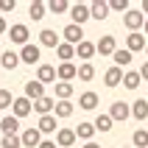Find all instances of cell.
Wrapping results in <instances>:
<instances>
[{
	"instance_id": "6da1fadb",
	"label": "cell",
	"mask_w": 148,
	"mask_h": 148,
	"mask_svg": "<svg viewBox=\"0 0 148 148\" xmlns=\"http://www.w3.org/2000/svg\"><path fill=\"white\" fill-rule=\"evenodd\" d=\"M62 36H64V42H67V45L78 48V45L84 42V28H81V25H75V23H70V25H64Z\"/></svg>"
},
{
	"instance_id": "7a4b0ae2",
	"label": "cell",
	"mask_w": 148,
	"mask_h": 148,
	"mask_svg": "<svg viewBox=\"0 0 148 148\" xmlns=\"http://www.w3.org/2000/svg\"><path fill=\"white\" fill-rule=\"evenodd\" d=\"M28 36H31V31H28V25H23V23H17V25H11L8 28V39L14 42V45H28Z\"/></svg>"
},
{
	"instance_id": "3957f363",
	"label": "cell",
	"mask_w": 148,
	"mask_h": 148,
	"mask_svg": "<svg viewBox=\"0 0 148 148\" xmlns=\"http://www.w3.org/2000/svg\"><path fill=\"white\" fill-rule=\"evenodd\" d=\"M70 17H73L75 25H84L92 17L90 14V3H73V6H70Z\"/></svg>"
},
{
	"instance_id": "277c9868",
	"label": "cell",
	"mask_w": 148,
	"mask_h": 148,
	"mask_svg": "<svg viewBox=\"0 0 148 148\" xmlns=\"http://www.w3.org/2000/svg\"><path fill=\"white\" fill-rule=\"evenodd\" d=\"M109 115H112V120H115V123H123V120H129V117H132V106H129V103H123V101H115V103H112V109H109Z\"/></svg>"
},
{
	"instance_id": "5b68a950",
	"label": "cell",
	"mask_w": 148,
	"mask_h": 148,
	"mask_svg": "<svg viewBox=\"0 0 148 148\" xmlns=\"http://www.w3.org/2000/svg\"><path fill=\"white\" fill-rule=\"evenodd\" d=\"M20 140H23V148H39L42 145V132L31 126V129H25L20 134Z\"/></svg>"
},
{
	"instance_id": "8992f818",
	"label": "cell",
	"mask_w": 148,
	"mask_h": 148,
	"mask_svg": "<svg viewBox=\"0 0 148 148\" xmlns=\"http://www.w3.org/2000/svg\"><path fill=\"white\" fill-rule=\"evenodd\" d=\"M25 98L31 101V103H36L39 98H45V84H39L36 78L25 81Z\"/></svg>"
},
{
	"instance_id": "52a82bcc",
	"label": "cell",
	"mask_w": 148,
	"mask_h": 148,
	"mask_svg": "<svg viewBox=\"0 0 148 148\" xmlns=\"http://www.w3.org/2000/svg\"><path fill=\"white\" fill-rule=\"evenodd\" d=\"M123 25H126L132 34H134V31H140L143 25H145V14H143V11H134V8H132V11L123 17Z\"/></svg>"
},
{
	"instance_id": "ba28073f",
	"label": "cell",
	"mask_w": 148,
	"mask_h": 148,
	"mask_svg": "<svg viewBox=\"0 0 148 148\" xmlns=\"http://www.w3.org/2000/svg\"><path fill=\"white\" fill-rule=\"evenodd\" d=\"M36 81H39V84H56L59 81L56 67H53V64H39V67H36Z\"/></svg>"
},
{
	"instance_id": "9c48e42d",
	"label": "cell",
	"mask_w": 148,
	"mask_h": 148,
	"mask_svg": "<svg viewBox=\"0 0 148 148\" xmlns=\"http://www.w3.org/2000/svg\"><path fill=\"white\" fill-rule=\"evenodd\" d=\"M31 109H34V103L23 95V98H14V103H11V115L20 120V117H28V115H31Z\"/></svg>"
},
{
	"instance_id": "30bf717a",
	"label": "cell",
	"mask_w": 148,
	"mask_h": 148,
	"mask_svg": "<svg viewBox=\"0 0 148 148\" xmlns=\"http://www.w3.org/2000/svg\"><path fill=\"white\" fill-rule=\"evenodd\" d=\"M20 59H23L25 64H39V59H42V50H39V45H25L23 50H20Z\"/></svg>"
},
{
	"instance_id": "8fae6325",
	"label": "cell",
	"mask_w": 148,
	"mask_h": 148,
	"mask_svg": "<svg viewBox=\"0 0 148 148\" xmlns=\"http://www.w3.org/2000/svg\"><path fill=\"white\" fill-rule=\"evenodd\" d=\"M95 48H98V53L101 56H115V50H117V42H115V36H101L98 42H95Z\"/></svg>"
},
{
	"instance_id": "7c38bea8",
	"label": "cell",
	"mask_w": 148,
	"mask_h": 148,
	"mask_svg": "<svg viewBox=\"0 0 148 148\" xmlns=\"http://www.w3.org/2000/svg\"><path fill=\"white\" fill-rule=\"evenodd\" d=\"M56 75H59V81H73V78H78V67L73 64V62H64V64H59L56 67Z\"/></svg>"
},
{
	"instance_id": "4fadbf2b",
	"label": "cell",
	"mask_w": 148,
	"mask_h": 148,
	"mask_svg": "<svg viewBox=\"0 0 148 148\" xmlns=\"http://www.w3.org/2000/svg\"><path fill=\"white\" fill-rule=\"evenodd\" d=\"M126 50L129 53H137V50H145V36H143L140 31H134L126 36Z\"/></svg>"
},
{
	"instance_id": "5bb4252c",
	"label": "cell",
	"mask_w": 148,
	"mask_h": 148,
	"mask_svg": "<svg viewBox=\"0 0 148 148\" xmlns=\"http://www.w3.org/2000/svg\"><path fill=\"white\" fill-rule=\"evenodd\" d=\"M34 109L39 112V117H45V115H53V112H56V98L45 95V98H39L36 103H34Z\"/></svg>"
},
{
	"instance_id": "9a60e30c",
	"label": "cell",
	"mask_w": 148,
	"mask_h": 148,
	"mask_svg": "<svg viewBox=\"0 0 148 148\" xmlns=\"http://www.w3.org/2000/svg\"><path fill=\"white\" fill-rule=\"evenodd\" d=\"M75 140H78V137H75V129H59L56 132V145L59 148H70Z\"/></svg>"
},
{
	"instance_id": "2e32d148",
	"label": "cell",
	"mask_w": 148,
	"mask_h": 148,
	"mask_svg": "<svg viewBox=\"0 0 148 148\" xmlns=\"http://www.w3.org/2000/svg\"><path fill=\"white\" fill-rule=\"evenodd\" d=\"M103 84H106L109 90H115L117 84H123V70L120 67H109L106 73H103Z\"/></svg>"
},
{
	"instance_id": "e0dca14e",
	"label": "cell",
	"mask_w": 148,
	"mask_h": 148,
	"mask_svg": "<svg viewBox=\"0 0 148 148\" xmlns=\"http://www.w3.org/2000/svg\"><path fill=\"white\" fill-rule=\"evenodd\" d=\"M56 120H59L56 115H45V117H39V126H36V129H39L42 134H53V132H59Z\"/></svg>"
},
{
	"instance_id": "ac0fdd59",
	"label": "cell",
	"mask_w": 148,
	"mask_h": 148,
	"mask_svg": "<svg viewBox=\"0 0 148 148\" xmlns=\"http://www.w3.org/2000/svg\"><path fill=\"white\" fill-rule=\"evenodd\" d=\"M132 117H134V120H140V123L148 120V101L145 98H140V101H134V103H132Z\"/></svg>"
},
{
	"instance_id": "d6986e66",
	"label": "cell",
	"mask_w": 148,
	"mask_h": 148,
	"mask_svg": "<svg viewBox=\"0 0 148 148\" xmlns=\"http://www.w3.org/2000/svg\"><path fill=\"white\" fill-rule=\"evenodd\" d=\"M0 132H3V137H6V134H17L20 132V120H17L14 115H6L0 120Z\"/></svg>"
},
{
	"instance_id": "ffe728a7",
	"label": "cell",
	"mask_w": 148,
	"mask_h": 148,
	"mask_svg": "<svg viewBox=\"0 0 148 148\" xmlns=\"http://www.w3.org/2000/svg\"><path fill=\"white\" fill-rule=\"evenodd\" d=\"M39 45H42V48H53V50H56L59 45H62V42H59L56 31H50V28H45V31L39 34Z\"/></svg>"
},
{
	"instance_id": "44dd1931",
	"label": "cell",
	"mask_w": 148,
	"mask_h": 148,
	"mask_svg": "<svg viewBox=\"0 0 148 148\" xmlns=\"http://www.w3.org/2000/svg\"><path fill=\"white\" fill-rule=\"evenodd\" d=\"M109 11H112V8H109V3H90V14H92V20H106L109 17Z\"/></svg>"
},
{
	"instance_id": "7402d4cb",
	"label": "cell",
	"mask_w": 148,
	"mask_h": 148,
	"mask_svg": "<svg viewBox=\"0 0 148 148\" xmlns=\"http://www.w3.org/2000/svg\"><path fill=\"white\" fill-rule=\"evenodd\" d=\"M20 62H23V59H20V53H14V50H6V53H3V59H0V64L6 67V70H17V67H20Z\"/></svg>"
},
{
	"instance_id": "603a6c76",
	"label": "cell",
	"mask_w": 148,
	"mask_h": 148,
	"mask_svg": "<svg viewBox=\"0 0 148 148\" xmlns=\"http://www.w3.org/2000/svg\"><path fill=\"white\" fill-rule=\"evenodd\" d=\"M92 134H95V123H78L75 126V137H78V140L92 143Z\"/></svg>"
},
{
	"instance_id": "cb8c5ba5",
	"label": "cell",
	"mask_w": 148,
	"mask_h": 148,
	"mask_svg": "<svg viewBox=\"0 0 148 148\" xmlns=\"http://www.w3.org/2000/svg\"><path fill=\"white\" fill-rule=\"evenodd\" d=\"M132 56H134V53H129L126 48H117L115 56H112V59H115V67H120V70H123V67H129V64H132Z\"/></svg>"
},
{
	"instance_id": "d4e9b609",
	"label": "cell",
	"mask_w": 148,
	"mask_h": 148,
	"mask_svg": "<svg viewBox=\"0 0 148 148\" xmlns=\"http://www.w3.org/2000/svg\"><path fill=\"white\" fill-rule=\"evenodd\" d=\"M78 106L87 109V112L95 109V106H98V95H95V92H81V95H78Z\"/></svg>"
},
{
	"instance_id": "484cf974",
	"label": "cell",
	"mask_w": 148,
	"mask_h": 148,
	"mask_svg": "<svg viewBox=\"0 0 148 148\" xmlns=\"http://www.w3.org/2000/svg\"><path fill=\"white\" fill-rule=\"evenodd\" d=\"M95 53H98V48H95L92 42H87V39H84L81 45L75 48V56H78V59H92V56H95Z\"/></svg>"
},
{
	"instance_id": "4316f807",
	"label": "cell",
	"mask_w": 148,
	"mask_h": 148,
	"mask_svg": "<svg viewBox=\"0 0 148 148\" xmlns=\"http://www.w3.org/2000/svg\"><path fill=\"white\" fill-rule=\"evenodd\" d=\"M53 90H56V98H59V101H70V95H73V84L56 81V84H53Z\"/></svg>"
},
{
	"instance_id": "83f0119b",
	"label": "cell",
	"mask_w": 148,
	"mask_h": 148,
	"mask_svg": "<svg viewBox=\"0 0 148 148\" xmlns=\"http://www.w3.org/2000/svg\"><path fill=\"white\" fill-rule=\"evenodd\" d=\"M45 11H48V3H31L28 6V17H31L34 23H39L42 17H45Z\"/></svg>"
},
{
	"instance_id": "f1b7e54d",
	"label": "cell",
	"mask_w": 148,
	"mask_h": 148,
	"mask_svg": "<svg viewBox=\"0 0 148 148\" xmlns=\"http://www.w3.org/2000/svg\"><path fill=\"white\" fill-rule=\"evenodd\" d=\"M112 126H115V120H112V115H98L95 117V132H112Z\"/></svg>"
},
{
	"instance_id": "f546056e",
	"label": "cell",
	"mask_w": 148,
	"mask_h": 148,
	"mask_svg": "<svg viewBox=\"0 0 148 148\" xmlns=\"http://www.w3.org/2000/svg\"><path fill=\"white\" fill-rule=\"evenodd\" d=\"M56 56L62 59V64H64V62H70V59H75V48H73V45H67V42H62V45L56 48Z\"/></svg>"
},
{
	"instance_id": "4dcf8cb0",
	"label": "cell",
	"mask_w": 148,
	"mask_h": 148,
	"mask_svg": "<svg viewBox=\"0 0 148 148\" xmlns=\"http://www.w3.org/2000/svg\"><path fill=\"white\" fill-rule=\"evenodd\" d=\"M140 73H134V70H129V73H123V87L126 90H137V87H140Z\"/></svg>"
},
{
	"instance_id": "1f68e13d",
	"label": "cell",
	"mask_w": 148,
	"mask_h": 148,
	"mask_svg": "<svg viewBox=\"0 0 148 148\" xmlns=\"http://www.w3.org/2000/svg\"><path fill=\"white\" fill-rule=\"evenodd\" d=\"M132 145L134 148H148V132L145 129H137V132L132 134Z\"/></svg>"
},
{
	"instance_id": "d6a6232c",
	"label": "cell",
	"mask_w": 148,
	"mask_h": 148,
	"mask_svg": "<svg viewBox=\"0 0 148 148\" xmlns=\"http://www.w3.org/2000/svg\"><path fill=\"white\" fill-rule=\"evenodd\" d=\"M92 78H95V67H92L90 62L78 64V81H92Z\"/></svg>"
},
{
	"instance_id": "836d02e7",
	"label": "cell",
	"mask_w": 148,
	"mask_h": 148,
	"mask_svg": "<svg viewBox=\"0 0 148 148\" xmlns=\"http://www.w3.org/2000/svg\"><path fill=\"white\" fill-rule=\"evenodd\" d=\"M53 115L62 117V120L70 117V115H73V103H70V101H56V112H53Z\"/></svg>"
},
{
	"instance_id": "e575fe53",
	"label": "cell",
	"mask_w": 148,
	"mask_h": 148,
	"mask_svg": "<svg viewBox=\"0 0 148 148\" xmlns=\"http://www.w3.org/2000/svg\"><path fill=\"white\" fill-rule=\"evenodd\" d=\"M0 148H23L20 134H6V137H0Z\"/></svg>"
},
{
	"instance_id": "d590c367",
	"label": "cell",
	"mask_w": 148,
	"mask_h": 148,
	"mask_svg": "<svg viewBox=\"0 0 148 148\" xmlns=\"http://www.w3.org/2000/svg\"><path fill=\"white\" fill-rule=\"evenodd\" d=\"M48 11H53V14H64V11H70V3H67V0H50Z\"/></svg>"
},
{
	"instance_id": "8d00e7d4",
	"label": "cell",
	"mask_w": 148,
	"mask_h": 148,
	"mask_svg": "<svg viewBox=\"0 0 148 148\" xmlns=\"http://www.w3.org/2000/svg\"><path fill=\"white\" fill-rule=\"evenodd\" d=\"M109 8H112V11H120L123 17L132 11V8H129V0H109Z\"/></svg>"
},
{
	"instance_id": "74e56055",
	"label": "cell",
	"mask_w": 148,
	"mask_h": 148,
	"mask_svg": "<svg viewBox=\"0 0 148 148\" xmlns=\"http://www.w3.org/2000/svg\"><path fill=\"white\" fill-rule=\"evenodd\" d=\"M14 103V98H11V92L8 90H0V109H8Z\"/></svg>"
},
{
	"instance_id": "f35d334b",
	"label": "cell",
	"mask_w": 148,
	"mask_h": 148,
	"mask_svg": "<svg viewBox=\"0 0 148 148\" xmlns=\"http://www.w3.org/2000/svg\"><path fill=\"white\" fill-rule=\"evenodd\" d=\"M14 8H17V3H14V0H0V11H3V14L14 11Z\"/></svg>"
},
{
	"instance_id": "ab89813d",
	"label": "cell",
	"mask_w": 148,
	"mask_h": 148,
	"mask_svg": "<svg viewBox=\"0 0 148 148\" xmlns=\"http://www.w3.org/2000/svg\"><path fill=\"white\" fill-rule=\"evenodd\" d=\"M140 78H143V81H148V62H143V67H140Z\"/></svg>"
},
{
	"instance_id": "60d3db41",
	"label": "cell",
	"mask_w": 148,
	"mask_h": 148,
	"mask_svg": "<svg viewBox=\"0 0 148 148\" xmlns=\"http://www.w3.org/2000/svg\"><path fill=\"white\" fill-rule=\"evenodd\" d=\"M39 148H59V145H56V140H42Z\"/></svg>"
},
{
	"instance_id": "b9f144b4",
	"label": "cell",
	"mask_w": 148,
	"mask_h": 148,
	"mask_svg": "<svg viewBox=\"0 0 148 148\" xmlns=\"http://www.w3.org/2000/svg\"><path fill=\"white\" fill-rule=\"evenodd\" d=\"M8 31V25H6V17H0V34H6Z\"/></svg>"
},
{
	"instance_id": "7bdbcfd3",
	"label": "cell",
	"mask_w": 148,
	"mask_h": 148,
	"mask_svg": "<svg viewBox=\"0 0 148 148\" xmlns=\"http://www.w3.org/2000/svg\"><path fill=\"white\" fill-rule=\"evenodd\" d=\"M84 148H101L98 143H84Z\"/></svg>"
},
{
	"instance_id": "ee69618b",
	"label": "cell",
	"mask_w": 148,
	"mask_h": 148,
	"mask_svg": "<svg viewBox=\"0 0 148 148\" xmlns=\"http://www.w3.org/2000/svg\"><path fill=\"white\" fill-rule=\"evenodd\" d=\"M143 14H148V0H143Z\"/></svg>"
},
{
	"instance_id": "f6af8a7d",
	"label": "cell",
	"mask_w": 148,
	"mask_h": 148,
	"mask_svg": "<svg viewBox=\"0 0 148 148\" xmlns=\"http://www.w3.org/2000/svg\"><path fill=\"white\" fill-rule=\"evenodd\" d=\"M145 34H148V17H145Z\"/></svg>"
},
{
	"instance_id": "bcb514c9",
	"label": "cell",
	"mask_w": 148,
	"mask_h": 148,
	"mask_svg": "<svg viewBox=\"0 0 148 148\" xmlns=\"http://www.w3.org/2000/svg\"><path fill=\"white\" fill-rule=\"evenodd\" d=\"M145 56H148V45H145Z\"/></svg>"
},
{
	"instance_id": "7dc6e473",
	"label": "cell",
	"mask_w": 148,
	"mask_h": 148,
	"mask_svg": "<svg viewBox=\"0 0 148 148\" xmlns=\"http://www.w3.org/2000/svg\"><path fill=\"white\" fill-rule=\"evenodd\" d=\"M145 101H148V98H145Z\"/></svg>"
}]
</instances>
